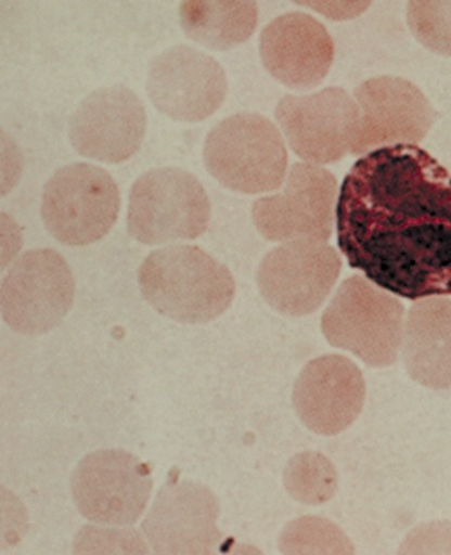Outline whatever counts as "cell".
<instances>
[{
    "mask_svg": "<svg viewBox=\"0 0 451 555\" xmlns=\"http://www.w3.org/2000/svg\"><path fill=\"white\" fill-rule=\"evenodd\" d=\"M351 268L401 298L451 296V176L426 151L398 144L360 158L337 210Z\"/></svg>",
    "mask_w": 451,
    "mask_h": 555,
    "instance_id": "6da1fadb",
    "label": "cell"
},
{
    "mask_svg": "<svg viewBox=\"0 0 451 555\" xmlns=\"http://www.w3.org/2000/svg\"><path fill=\"white\" fill-rule=\"evenodd\" d=\"M403 327L402 304L359 274L339 286L321 320L322 333L331 346L374 369L397 362Z\"/></svg>",
    "mask_w": 451,
    "mask_h": 555,
    "instance_id": "277c9868",
    "label": "cell"
},
{
    "mask_svg": "<svg viewBox=\"0 0 451 555\" xmlns=\"http://www.w3.org/2000/svg\"><path fill=\"white\" fill-rule=\"evenodd\" d=\"M339 253L327 242L295 240L272 248L257 271L263 300L278 313H315L334 291L342 272Z\"/></svg>",
    "mask_w": 451,
    "mask_h": 555,
    "instance_id": "ba28073f",
    "label": "cell"
},
{
    "mask_svg": "<svg viewBox=\"0 0 451 555\" xmlns=\"http://www.w3.org/2000/svg\"><path fill=\"white\" fill-rule=\"evenodd\" d=\"M76 297L73 270L53 248L26 251L2 282V318L16 333L40 336L59 327Z\"/></svg>",
    "mask_w": 451,
    "mask_h": 555,
    "instance_id": "52a82bcc",
    "label": "cell"
},
{
    "mask_svg": "<svg viewBox=\"0 0 451 555\" xmlns=\"http://www.w3.org/2000/svg\"><path fill=\"white\" fill-rule=\"evenodd\" d=\"M179 20L192 41L209 50L229 51L254 36L259 11L250 0H185Z\"/></svg>",
    "mask_w": 451,
    "mask_h": 555,
    "instance_id": "d6986e66",
    "label": "cell"
},
{
    "mask_svg": "<svg viewBox=\"0 0 451 555\" xmlns=\"http://www.w3.org/2000/svg\"><path fill=\"white\" fill-rule=\"evenodd\" d=\"M280 130L305 163L323 166L351 154L359 108L345 89L326 88L308 95H286L275 108Z\"/></svg>",
    "mask_w": 451,
    "mask_h": 555,
    "instance_id": "30bf717a",
    "label": "cell"
},
{
    "mask_svg": "<svg viewBox=\"0 0 451 555\" xmlns=\"http://www.w3.org/2000/svg\"><path fill=\"white\" fill-rule=\"evenodd\" d=\"M337 179L325 167L296 163L283 189L254 203L253 220L271 242H327L334 230Z\"/></svg>",
    "mask_w": 451,
    "mask_h": 555,
    "instance_id": "9c48e42d",
    "label": "cell"
},
{
    "mask_svg": "<svg viewBox=\"0 0 451 555\" xmlns=\"http://www.w3.org/2000/svg\"><path fill=\"white\" fill-rule=\"evenodd\" d=\"M228 77L210 55L176 46L156 56L147 73L146 91L154 107L179 122L210 117L228 95Z\"/></svg>",
    "mask_w": 451,
    "mask_h": 555,
    "instance_id": "7c38bea8",
    "label": "cell"
},
{
    "mask_svg": "<svg viewBox=\"0 0 451 555\" xmlns=\"http://www.w3.org/2000/svg\"><path fill=\"white\" fill-rule=\"evenodd\" d=\"M208 195L192 173L162 167L143 173L132 185L127 214L129 234L146 245L195 240L208 228Z\"/></svg>",
    "mask_w": 451,
    "mask_h": 555,
    "instance_id": "5b68a950",
    "label": "cell"
},
{
    "mask_svg": "<svg viewBox=\"0 0 451 555\" xmlns=\"http://www.w3.org/2000/svg\"><path fill=\"white\" fill-rule=\"evenodd\" d=\"M285 485L299 502L319 505L333 496L337 486L336 470L325 456L304 453L289 462Z\"/></svg>",
    "mask_w": 451,
    "mask_h": 555,
    "instance_id": "ffe728a7",
    "label": "cell"
},
{
    "mask_svg": "<svg viewBox=\"0 0 451 555\" xmlns=\"http://www.w3.org/2000/svg\"><path fill=\"white\" fill-rule=\"evenodd\" d=\"M366 397L361 370L350 359L327 354L300 372L293 403L304 425L321 436H337L359 417Z\"/></svg>",
    "mask_w": 451,
    "mask_h": 555,
    "instance_id": "2e32d148",
    "label": "cell"
},
{
    "mask_svg": "<svg viewBox=\"0 0 451 555\" xmlns=\"http://www.w3.org/2000/svg\"><path fill=\"white\" fill-rule=\"evenodd\" d=\"M280 547L288 554L353 552L342 529L320 517H302L291 522L281 535Z\"/></svg>",
    "mask_w": 451,
    "mask_h": 555,
    "instance_id": "44dd1931",
    "label": "cell"
},
{
    "mask_svg": "<svg viewBox=\"0 0 451 555\" xmlns=\"http://www.w3.org/2000/svg\"><path fill=\"white\" fill-rule=\"evenodd\" d=\"M260 56L276 81L295 91H309L330 74L335 46L321 22L306 13L293 12L263 29Z\"/></svg>",
    "mask_w": 451,
    "mask_h": 555,
    "instance_id": "e0dca14e",
    "label": "cell"
},
{
    "mask_svg": "<svg viewBox=\"0 0 451 555\" xmlns=\"http://www.w3.org/2000/svg\"><path fill=\"white\" fill-rule=\"evenodd\" d=\"M359 127L351 154L366 155L387 146L420 143L436 120L424 93L411 81L394 76L366 80L353 93Z\"/></svg>",
    "mask_w": 451,
    "mask_h": 555,
    "instance_id": "4fadbf2b",
    "label": "cell"
},
{
    "mask_svg": "<svg viewBox=\"0 0 451 555\" xmlns=\"http://www.w3.org/2000/svg\"><path fill=\"white\" fill-rule=\"evenodd\" d=\"M203 162L222 186L250 195L281 189L288 173L281 130L256 113H240L217 124L205 139Z\"/></svg>",
    "mask_w": 451,
    "mask_h": 555,
    "instance_id": "3957f363",
    "label": "cell"
},
{
    "mask_svg": "<svg viewBox=\"0 0 451 555\" xmlns=\"http://www.w3.org/2000/svg\"><path fill=\"white\" fill-rule=\"evenodd\" d=\"M140 292L160 315L206 324L228 311L236 296L231 270L203 248L173 245L152 251L138 272Z\"/></svg>",
    "mask_w": 451,
    "mask_h": 555,
    "instance_id": "7a4b0ae2",
    "label": "cell"
},
{
    "mask_svg": "<svg viewBox=\"0 0 451 555\" xmlns=\"http://www.w3.org/2000/svg\"><path fill=\"white\" fill-rule=\"evenodd\" d=\"M152 487L151 467L119 449L88 454L72 478L73 495L82 516L103 525L136 524L146 508Z\"/></svg>",
    "mask_w": 451,
    "mask_h": 555,
    "instance_id": "8fae6325",
    "label": "cell"
},
{
    "mask_svg": "<svg viewBox=\"0 0 451 555\" xmlns=\"http://www.w3.org/2000/svg\"><path fill=\"white\" fill-rule=\"evenodd\" d=\"M401 354L408 375L433 390L451 387V300L414 304L404 321Z\"/></svg>",
    "mask_w": 451,
    "mask_h": 555,
    "instance_id": "ac0fdd59",
    "label": "cell"
},
{
    "mask_svg": "<svg viewBox=\"0 0 451 555\" xmlns=\"http://www.w3.org/2000/svg\"><path fill=\"white\" fill-rule=\"evenodd\" d=\"M147 117L141 99L123 85L100 88L85 98L69 125V139L83 157L120 164L141 147Z\"/></svg>",
    "mask_w": 451,
    "mask_h": 555,
    "instance_id": "5bb4252c",
    "label": "cell"
},
{
    "mask_svg": "<svg viewBox=\"0 0 451 555\" xmlns=\"http://www.w3.org/2000/svg\"><path fill=\"white\" fill-rule=\"evenodd\" d=\"M120 210L119 188L99 166L74 163L47 182L41 216L49 233L69 246H86L103 238Z\"/></svg>",
    "mask_w": 451,
    "mask_h": 555,
    "instance_id": "8992f818",
    "label": "cell"
},
{
    "mask_svg": "<svg viewBox=\"0 0 451 555\" xmlns=\"http://www.w3.org/2000/svg\"><path fill=\"white\" fill-rule=\"evenodd\" d=\"M218 515L208 488L175 478L157 493L142 530L157 554H210L221 540Z\"/></svg>",
    "mask_w": 451,
    "mask_h": 555,
    "instance_id": "9a60e30c",
    "label": "cell"
},
{
    "mask_svg": "<svg viewBox=\"0 0 451 555\" xmlns=\"http://www.w3.org/2000/svg\"><path fill=\"white\" fill-rule=\"evenodd\" d=\"M407 22L412 36L428 51L451 57L450 0L409 2Z\"/></svg>",
    "mask_w": 451,
    "mask_h": 555,
    "instance_id": "7402d4cb",
    "label": "cell"
}]
</instances>
